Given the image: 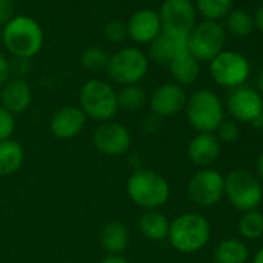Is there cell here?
<instances>
[{"instance_id": "6da1fadb", "label": "cell", "mask_w": 263, "mask_h": 263, "mask_svg": "<svg viewBox=\"0 0 263 263\" xmlns=\"http://www.w3.org/2000/svg\"><path fill=\"white\" fill-rule=\"evenodd\" d=\"M127 195L132 203L146 209H158L164 206L171 197L167 180L152 169H138L127 180Z\"/></svg>"}, {"instance_id": "7a4b0ae2", "label": "cell", "mask_w": 263, "mask_h": 263, "mask_svg": "<svg viewBox=\"0 0 263 263\" xmlns=\"http://www.w3.org/2000/svg\"><path fill=\"white\" fill-rule=\"evenodd\" d=\"M2 41L14 58L31 59L44 47V30L33 17L16 16L4 27Z\"/></svg>"}, {"instance_id": "3957f363", "label": "cell", "mask_w": 263, "mask_h": 263, "mask_svg": "<svg viewBox=\"0 0 263 263\" xmlns=\"http://www.w3.org/2000/svg\"><path fill=\"white\" fill-rule=\"evenodd\" d=\"M167 238L178 252L194 254L208 245L211 238V224L206 217L186 212L171 221Z\"/></svg>"}, {"instance_id": "277c9868", "label": "cell", "mask_w": 263, "mask_h": 263, "mask_svg": "<svg viewBox=\"0 0 263 263\" xmlns=\"http://www.w3.org/2000/svg\"><path fill=\"white\" fill-rule=\"evenodd\" d=\"M79 102L85 116L98 122L111 121L119 110L118 91L108 82L96 78L88 79L81 87Z\"/></svg>"}, {"instance_id": "5b68a950", "label": "cell", "mask_w": 263, "mask_h": 263, "mask_svg": "<svg viewBox=\"0 0 263 263\" xmlns=\"http://www.w3.org/2000/svg\"><path fill=\"white\" fill-rule=\"evenodd\" d=\"M184 110L189 124L198 134H206V132L214 134L224 116V108L220 98L206 88L194 91L187 98Z\"/></svg>"}, {"instance_id": "8992f818", "label": "cell", "mask_w": 263, "mask_h": 263, "mask_svg": "<svg viewBox=\"0 0 263 263\" xmlns=\"http://www.w3.org/2000/svg\"><path fill=\"white\" fill-rule=\"evenodd\" d=\"M224 195L235 209L248 212L260 206L263 200V186L252 172L234 169L224 177Z\"/></svg>"}, {"instance_id": "52a82bcc", "label": "cell", "mask_w": 263, "mask_h": 263, "mask_svg": "<svg viewBox=\"0 0 263 263\" xmlns=\"http://www.w3.org/2000/svg\"><path fill=\"white\" fill-rule=\"evenodd\" d=\"M105 71L111 81L122 87L134 85L143 81L147 74L149 58L140 48L125 47L110 56Z\"/></svg>"}, {"instance_id": "ba28073f", "label": "cell", "mask_w": 263, "mask_h": 263, "mask_svg": "<svg viewBox=\"0 0 263 263\" xmlns=\"http://www.w3.org/2000/svg\"><path fill=\"white\" fill-rule=\"evenodd\" d=\"M226 31L223 25L203 21L194 27L187 37V50L198 62H211L224 48Z\"/></svg>"}, {"instance_id": "9c48e42d", "label": "cell", "mask_w": 263, "mask_h": 263, "mask_svg": "<svg viewBox=\"0 0 263 263\" xmlns=\"http://www.w3.org/2000/svg\"><path fill=\"white\" fill-rule=\"evenodd\" d=\"M209 73L218 85L237 88L248 81L251 64L241 53L223 50L209 62Z\"/></svg>"}, {"instance_id": "30bf717a", "label": "cell", "mask_w": 263, "mask_h": 263, "mask_svg": "<svg viewBox=\"0 0 263 263\" xmlns=\"http://www.w3.org/2000/svg\"><path fill=\"white\" fill-rule=\"evenodd\" d=\"M164 33L187 39L197 25V11L192 0H164L158 13Z\"/></svg>"}, {"instance_id": "8fae6325", "label": "cell", "mask_w": 263, "mask_h": 263, "mask_svg": "<svg viewBox=\"0 0 263 263\" xmlns=\"http://www.w3.org/2000/svg\"><path fill=\"white\" fill-rule=\"evenodd\" d=\"M224 195V177L211 167L198 171L187 183V197L200 208L217 204Z\"/></svg>"}, {"instance_id": "7c38bea8", "label": "cell", "mask_w": 263, "mask_h": 263, "mask_svg": "<svg viewBox=\"0 0 263 263\" xmlns=\"http://www.w3.org/2000/svg\"><path fill=\"white\" fill-rule=\"evenodd\" d=\"M95 149L107 157H121L124 155L132 144V135L128 128L115 121L101 122L93 134Z\"/></svg>"}, {"instance_id": "4fadbf2b", "label": "cell", "mask_w": 263, "mask_h": 263, "mask_svg": "<svg viewBox=\"0 0 263 263\" xmlns=\"http://www.w3.org/2000/svg\"><path fill=\"white\" fill-rule=\"evenodd\" d=\"M226 108L231 116L241 122H251L263 111V98L251 87H237L228 96Z\"/></svg>"}, {"instance_id": "5bb4252c", "label": "cell", "mask_w": 263, "mask_h": 263, "mask_svg": "<svg viewBox=\"0 0 263 263\" xmlns=\"http://www.w3.org/2000/svg\"><path fill=\"white\" fill-rule=\"evenodd\" d=\"M187 102L186 91L175 82H167L157 87L151 96V108L160 118H171L178 115Z\"/></svg>"}, {"instance_id": "9a60e30c", "label": "cell", "mask_w": 263, "mask_h": 263, "mask_svg": "<svg viewBox=\"0 0 263 263\" xmlns=\"http://www.w3.org/2000/svg\"><path fill=\"white\" fill-rule=\"evenodd\" d=\"M125 24L128 37L137 44H151L163 31L160 14L147 8L135 11Z\"/></svg>"}, {"instance_id": "2e32d148", "label": "cell", "mask_w": 263, "mask_h": 263, "mask_svg": "<svg viewBox=\"0 0 263 263\" xmlns=\"http://www.w3.org/2000/svg\"><path fill=\"white\" fill-rule=\"evenodd\" d=\"M87 122L85 113L81 107L65 105L54 111L50 121V130L54 138L58 140H71L78 137L84 130Z\"/></svg>"}, {"instance_id": "e0dca14e", "label": "cell", "mask_w": 263, "mask_h": 263, "mask_svg": "<svg viewBox=\"0 0 263 263\" xmlns=\"http://www.w3.org/2000/svg\"><path fill=\"white\" fill-rule=\"evenodd\" d=\"M33 102V91L30 84L22 78L8 79L0 88V105L13 116L24 113Z\"/></svg>"}, {"instance_id": "ac0fdd59", "label": "cell", "mask_w": 263, "mask_h": 263, "mask_svg": "<svg viewBox=\"0 0 263 263\" xmlns=\"http://www.w3.org/2000/svg\"><path fill=\"white\" fill-rule=\"evenodd\" d=\"M221 152V143L212 132L195 135L187 146V157L192 164L198 167H209Z\"/></svg>"}, {"instance_id": "d6986e66", "label": "cell", "mask_w": 263, "mask_h": 263, "mask_svg": "<svg viewBox=\"0 0 263 263\" xmlns=\"http://www.w3.org/2000/svg\"><path fill=\"white\" fill-rule=\"evenodd\" d=\"M186 50H187V39L161 31L160 36L151 42L149 56L157 64L169 65L174 58H177L180 53H183Z\"/></svg>"}, {"instance_id": "ffe728a7", "label": "cell", "mask_w": 263, "mask_h": 263, "mask_svg": "<svg viewBox=\"0 0 263 263\" xmlns=\"http://www.w3.org/2000/svg\"><path fill=\"white\" fill-rule=\"evenodd\" d=\"M130 243V232L121 221H108L101 229V245L108 255H121Z\"/></svg>"}, {"instance_id": "44dd1931", "label": "cell", "mask_w": 263, "mask_h": 263, "mask_svg": "<svg viewBox=\"0 0 263 263\" xmlns=\"http://www.w3.org/2000/svg\"><path fill=\"white\" fill-rule=\"evenodd\" d=\"M169 70L175 84L181 87L192 85L200 76V62L189 53V50H186L171 61Z\"/></svg>"}, {"instance_id": "7402d4cb", "label": "cell", "mask_w": 263, "mask_h": 263, "mask_svg": "<svg viewBox=\"0 0 263 263\" xmlns=\"http://www.w3.org/2000/svg\"><path fill=\"white\" fill-rule=\"evenodd\" d=\"M169 224L171 221L167 220V217L158 209L146 211L138 218L140 232L151 241H161L167 238Z\"/></svg>"}, {"instance_id": "603a6c76", "label": "cell", "mask_w": 263, "mask_h": 263, "mask_svg": "<svg viewBox=\"0 0 263 263\" xmlns=\"http://www.w3.org/2000/svg\"><path fill=\"white\" fill-rule=\"evenodd\" d=\"M24 160L25 152L17 141H0V177H10L16 174L22 167Z\"/></svg>"}, {"instance_id": "cb8c5ba5", "label": "cell", "mask_w": 263, "mask_h": 263, "mask_svg": "<svg viewBox=\"0 0 263 263\" xmlns=\"http://www.w3.org/2000/svg\"><path fill=\"white\" fill-rule=\"evenodd\" d=\"M249 257V249L246 243L238 238L221 240L214 249L215 263H245Z\"/></svg>"}, {"instance_id": "d4e9b609", "label": "cell", "mask_w": 263, "mask_h": 263, "mask_svg": "<svg viewBox=\"0 0 263 263\" xmlns=\"http://www.w3.org/2000/svg\"><path fill=\"white\" fill-rule=\"evenodd\" d=\"M224 31L235 37H248L254 31V17L245 10H231L224 17Z\"/></svg>"}, {"instance_id": "484cf974", "label": "cell", "mask_w": 263, "mask_h": 263, "mask_svg": "<svg viewBox=\"0 0 263 263\" xmlns=\"http://www.w3.org/2000/svg\"><path fill=\"white\" fill-rule=\"evenodd\" d=\"M147 104L146 90L138 85H125L118 91V105L125 111H138Z\"/></svg>"}, {"instance_id": "4316f807", "label": "cell", "mask_w": 263, "mask_h": 263, "mask_svg": "<svg viewBox=\"0 0 263 263\" xmlns=\"http://www.w3.org/2000/svg\"><path fill=\"white\" fill-rule=\"evenodd\" d=\"M194 7L206 21L218 22L231 13L232 0H195Z\"/></svg>"}, {"instance_id": "83f0119b", "label": "cell", "mask_w": 263, "mask_h": 263, "mask_svg": "<svg viewBox=\"0 0 263 263\" xmlns=\"http://www.w3.org/2000/svg\"><path fill=\"white\" fill-rule=\"evenodd\" d=\"M238 232L246 240H257L263 235V214L257 209L245 212L238 220Z\"/></svg>"}, {"instance_id": "f1b7e54d", "label": "cell", "mask_w": 263, "mask_h": 263, "mask_svg": "<svg viewBox=\"0 0 263 263\" xmlns=\"http://www.w3.org/2000/svg\"><path fill=\"white\" fill-rule=\"evenodd\" d=\"M108 59L110 56L107 54L105 50L99 47H88L81 54V65L87 71L99 73V71H105L108 65Z\"/></svg>"}, {"instance_id": "f546056e", "label": "cell", "mask_w": 263, "mask_h": 263, "mask_svg": "<svg viewBox=\"0 0 263 263\" xmlns=\"http://www.w3.org/2000/svg\"><path fill=\"white\" fill-rule=\"evenodd\" d=\"M104 36L111 44L124 42L125 37H128V34H127V24L119 21V19L108 21L107 25L104 27Z\"/></svg>"}, {"instance_id": "4dcf8cb0", "label": "cell", "mask_w": 263, "mask_h": 263, "mask_svg": "<svg viewBox=\"0 0 263 263\" xmlns=\"http://www.w3.org/2000/svg\"><path fill=\"white\" fill-rule=\"evenodd\" d=\"M14 130H16L14 116L0 105V141L11 140Z\"/></svg>"}, {"instance_id": "1f68e13d", "label": "cell", "mask_w": 263, "mask_h": 263, "mask_svg": "<svg viewBox=\"0 0 263 263\" xmlns=\"http://www.w3.org/2000/svg\"><path fill=\"white\" fill-rule=\"evenodd\" d=\"M240 135L238 125L234 121H221L220 125L217 127V138L220 143H235Z\"/></svg>"}, {"instance_id": "d6a6232c", "label": "cell", "mask_w": 263, "mask_h": 263, "mask_svg": "<svg viewBox=\"0 0 263 263\" xmlns=\"http://www.w3.org/2000/svg\"><path fill=\"white\" fill-rule=\"evenodd\" d=\"M16 16L17 14L14 0H0V27H5Z\"/></svg>"}, {"instance_id": "836d02e7", "label": "cell", "mask_w": 263, "mask_h": 263, "mask_svg": "<svg viewBox=\"0 0 263 263\" xmlns=\"http://www.w3.org/2000/svg\"><path fill=\"white\" fill-rule=\"evenodd\" d=\"M31 70V59H24V58H14L13 62H10V71L17 74V78L27 74Z\"/></svg>"}, {"instance_id": "e575fe53", "label": "cell", "mask_w": 263, "mask_h": 263, "mask_svg": "<svg viewBox=\"0 0 263 263\" xmlns=\"http://www.w3.org/2000/svg\"><path fill=\"white\" fill-rule=\"evenodd\" d=\"M11 71H10V61L5 58V54L0 51V88H2L7 81L10 79Z\"/></svg>"}, {"instance_id": "d590c367", "label": "cell", "mask_w": 263, "mask_h": 263, "mask_svg": "<svg viewBox=\"0 0 263 263\" xmlns=\"http://www.w3.org/2000/svg\"><path fill=\"white\" fill-rule=\"evenodd\" d=\"M252 17H254V27L263 34V5L255 11V14Z\"/></svg>"}, {"instance_id": "8d00e7d4", "label": "cell", "mask_w": 263, "mask_h": 263, "mask_svg": "<svg viewBox=\"0 0 263 263\" xmlns=\"http://www.w3.org/2000/svg\"><path fill=\"white\" fill-rule=\"evenodd\" d=\"M99 263H128V260L122 255H107Z\"/></svg>"}, {"instance_id": "74e56055", "label": "cell", "mask_w": 263, "mask_h": 263, "mask_svg": "<svg viewBox=\"0 0 263 263\" xmlns=\"http://www.w3.org/2000/svg\"><path fill=\"white\" fill-rule=\"evenodd\" d=\"M257 175H258V180L263 181V151L257 158Z\"/></svg>"}, {"instance_id": "f35d334b", "label": "cell", "mask_w": 263, "mask_h": 263, "mask_svg": "<svg viewBox=\"0 0 263 263\" xmlns=\"http://www.w3.org/2000/svg\"><path fill=\"white\" fill-rule=\"evenodd\" d=\"M249 124H251L254 128H258V130H260V128H263V111H261L260 115H257V116L249 122Z\"/></svg>"}, {"instance_id": "ab89813d", "label": "cell", "mask_w": 263, "mask_h": 263, "mask_svg": "<svg viewBox=\"0 0 263 263\" xmlns=\"http://www.w3.org/2000/svg\"><path fill=\"white\" fill-rule=\"evenodd\" d=\"M252 263H263V246L255 252V255L252 258Z\"/></svg>"}, {"instance_id": "60d3db41", "label": "cell", "mask_w": 263, "mask_h": 263, "mask_svg": "<svg viewBox=\"0 0 263 263\" xmlns=\"http://www.w3.org/2000/svg\"><path fill=\"white\" fill-rule=\"evenodd\" d=\"M258 88L263 91V73L260 74V78H258Z\"/></svg>"}, {"instance_id": "b9f144b4", "label": "cell", "mask_w": 263, "mask_h": 263, "mask_svg": "<svg viewBox=\"0 0 263 263\" xmlns=\"http://www.w3.org/2000/svg\"><path fill=\"white\" fill-rule=\"evenodd\" d=\"M261 2H263V0H261Z\"/></svg>"}]
</instances>
